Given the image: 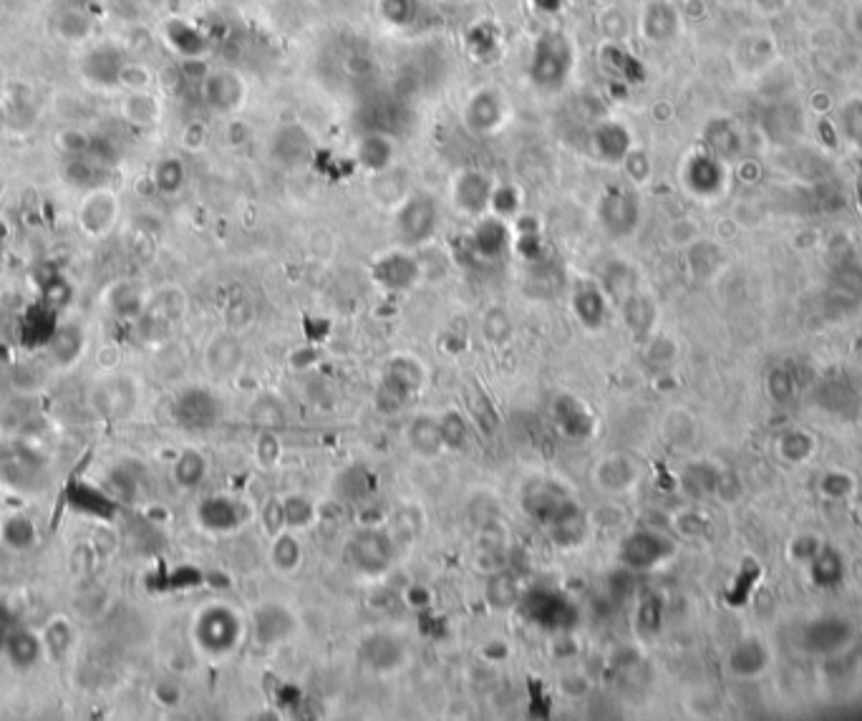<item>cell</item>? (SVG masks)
I'll return each mask as SVG.
<instances>
[{"instance_id": "cell-8", "label": "cell", "mask_w": 862, "mask_h": 721, "mask_svg": "<svg viewBox=\"0 0 862 721\" xmlns=\"http://www.w3.org/2000/svg\"><path fill=\"white\" fill-rule=\"evenodd\" d=\"M673 555V543L668 537H663L661 532L653 530H636L631 535L623 537L621 543V563L628 570H636V573H646L653 570L656 565H661L663 560H668Z\"/></svg>"}, {"instance_id": "cell-42", "label": "cell", "mask_w": 862, "mask_h": 721, "mask_svg": "<svg viewBox=\"0 0 862 721\" xmlns=\"http://www.w3.org/2000/svg\"><path fill=\"white\" fill-rule=\"evenodd\" d=\"M661 621H663V613H661V603H658V598L643 600L636 611L638 633H643V636H653V633H658V628H661Z\"/></svg>"}, {"instance_id": "cell-15", "label": "cell", "mask_w": 862, "mask_h": 721, "mask_svg": "<svg viewBox=\"0 0 862 721\" xmlns=\"http://www.w3.org/2000/svg\"><path fill=\"white\" fill-rule=\"evenodd\" d=\"M121 66H124V58L116 46H104L94 48L84 56L81 61V71H84V79L89 84L101 86V89H111V86H119V74Z\"/></svg>"}, {"instance_id": "cell-1", "label": "cell", "mask_w": 862, "mask_h": 721, "mask_svg": "<svg viewBox=\"0 0 862 721\" xmlns=\"http://www.w3.org/2000/svg\"><path fill=\"white\" fill-rule=\"evenodd\" d=\"M575 69V46L563 31H545L535 38L527 74L540 91H560Z\"/></svg>"}, {"instance_id": "cell-26", "label": "cell", "mask_w": 862, "mask_h": 721, "mask_svg": "<svg viewBox=\"0 0 862 721\" xmlns=\"http://www.w3.org/2000/svg\"><path fill=\"white\" fill-rule=\"evenodd\" d=\"M550 537L560 548H570V545H578L585 535V517L583 510L575 500H570L558 515L550 520Z\"/></svg>"}, {"instance_id": "cell-30", "label": "cell", "mask_w": 862, "mask_h": 721, "mask_svg": "<svg viewBox=\"0 0 862 721\" xmlns=\"http://www.w3.org/2000/svg\"><path fill=\"white\" fill-rule=\"evenodd\" d=\"M303 560V548H300L298 537L293 532H278L270 545V565L278 573H295Z\"/></svg>"}, {"instance_id": "cell-36", "label": "cell", "mask_w": 862, "mask_h": 721, "mask_svg": "<svg viewBox=\"0 0 862 721\" xmlns=\"http://www.w3.org/2000/svg\"><path fill=\"white\" fill-rule=\"evenodd\" d=\"M482 331H484V338H487L492 346H505V343L512 338V331H515V328H512V318L507 316L502 308H492V311L484 316Z\"/></svg>"}, {"instance_id": "cell-45", "label": "cell", "mask_w": 862, "mask_h": 721, "mask_svg": "<svg viewBox=\"0 0 862 721\" xmlns=\"http://www.w3.org/2000/svg\"><path fill=\"white\" fill-rule=\"evenodd\" d=\"M56 144L64 149L66 154H71V157H79V154H84L86 149H89V137H86V132H81V129H64V132L56 137Z\"/></svg>"}, {"instance_id": "cell-27", "label": "cell", "mask_w": 862, "mask_h": 721, "mask_svg": "<svg viewBox=\"0 0 862 721\" xmlns=\"http://www.w3.org/2000/svg\"><path fill=\"white\" fill-rule=\"evenodd\" d=\"M409 447L421 457H437L444 449L442 422L434 416H416L409 427Z\"/></svg>"}, {"instance_id": "cell-2", "label": "cell", "mask_w": 862, "mask_h": 721, "mask_svg": "<svg viewBox=\"0 0 862 721\" xmlns=\"http://www.w3.org/2000/svg\"><path fill=\"white\" fill-rule=\"evenodd\" d=\"M343 558L358 575L379 578L394 565V540L381 527H361L348 535Z\"/></svg>"}, {"instance_id": "cell-31", "label": "cell", "mask_w": 862, "mask_h": 721, "mask_svg": "<svg viewBox=\"0 0 862 721\" xmlns=\"http://www.w3.org/2000/svg\"><path fill=\"white\" fill-rule=\"evenodd\" d=\"M207 364L217 371V374H232L237 366L242 364V348L232 336H220L207 348Z\"/></svg>"}, {"instance_id": "cell-33", "label": "cell", "mask_w": 862, "mask_h": 721, "mask_svg": "<svg viewBox=\"0 0 862 721\" xmlns=\"http://www.w3.org/2000/svg\"><path fill=\"white\" fill-rule=\"evenodd\" d=\"M207 477V459L202 457L200 452H184L182 457L177 459V464H174V479H177V485L187 487V490H192V487H200L202 482H205Z\"/></svg>"}, {"instance_id": "cell-24", "label": "cell", "mask_w": 862, "mask_h": 721, "mask_svg": "<svg viewBox=\"0 0 862 721\" xmlns=\"http://www.w3.org/2000/svg\"><path fill=\"white\" fill-rule=\"evenodd\" d=\"M484 600H487V606L492 608V611H500V613L520 606V600H522L520 580H517L510 570H497V573H492L487 578V585H484Z\"/></svg>"}, {"instance_id": "cell-48", "label": "cell", "mask_w": 862, "mask_h": 721, "mask_svg": "<svg viewBox=\"0 0 862 721\" xmlns=\"http://www.w3.org/2000/svg\"><path fill=\"white\" fill-rule=\"evenodd\" d=\"M560 689H563L565 696H583L585 691H588V679H585L583 674L563 676V681H560Z\"/></svg>"}, {"instance_id": "cell-46", "label": "cell", "mask_w": 862, "mask_h": 721, "mask_svg": "<svg viewBox=\"0 0 862 721\" xmlns=\"http://www.w3.org/2000/svg\"><path fill=\"white\" fill-rule=\"evenodd\" d=\"M255 454H258V459H260V464H263V467H270V464H275V459H278V454H280L278 437H275V434H270V432L260 434L258 452Z\"/></svg>"}, {"instance_id": "cell-37", "label": "cell", "mask_w": 862, "mask_h": 721, "mask_svg": "<svg viewBox=\"0 0 862 721\" xmlns=\"http://www.w3.org/2000/svg\"><path fill=\"white\" fill-rule=\"evenodd\" d=\"M439 422H442L444 447L454 449V452H462L469 442V424L464 422V416L459 414V411H449Z\"/></svg>"}, {"instance_id": "cell-41", "label": "cell", "mask_w": 862, "mask_h": 721, "mask_svg": "<svg viewBox=\"0 0 862 721\" xmlns=\"http://www.w3.org/2000/svg\"><path fill=\"white\" fill-rule=\"evenodd\" d=\"M517 207H520V192H517L515 187L512 185L495 187V192H492V205H489V212H492V215L510 220V217L517 215Z\"/></svg>"}, {"instance_id": "cell-4", "label": "cell", "mask_w": 862, "mask_h": 721, "mask_svg": "<svg viewBox=\"0 0 862 721\" xmlns=\"http://www.w3.org/2000/svg\"><path fill=\"white\" fill-rule=\"evenodd\" d=\"M520 606L527 621L545 628V631L563 633L578 623V611H575L573 603L555 590H530L527 595H522Z\"/></svg>"}, {"instance_id": "cell-17", "label": "cell", "mask_w": 862, "mask_h": 721, "mask_svg": "<svg viewBox=\"0 0 862 721\" xmlns=\"http://www.w3.org/2000/svg\"><path fill=\"white\" fill-rule=\"evenodd\" d=\"M575 318L588 331H600L608 316V298H605L603 288L595 283H578L570 298Z\"/></svg>"}, {"instance_id": "cell-39", "label": "cell", "mask_w": 862, "mask_h": 721, "mask_svg": "<svg viewBox=\"0 0 862 721\" xmlns=\"http://www.w3.org/2000/svg\"><path fill=\"white\" fill-rule=\"evenodd\" d=\"M154 182L164 195H174L184 185V164L179 159H164L154 172Z\"/></svg>"}, {"instance_id": "cell-22", "label": "cell", "mask_w": 862, "mask_h": 721, "mask_svg": "<svg viewBox=\"0 0 862 721\" xmlns=\"http://www.w3.org/2000/svg\"><path fill=\"white\" fill-rule=\"evenodd\" d=\"M552 414H555V422H558V427L563 429L568 437L583 439V437H590V434L595 432L593 414H590V411L585 409V406L580 404L578 399H573V396H560V399L555 401V409H552Z\"/></svg>"}, {"instance_id": "cell-50", "label": "cell", "mask_w": 862, "mask_h": 721, "mask_svg": "<svg viewBox=\"0 0 862 721\" xmlns=\"http://www.w3.org/2000/svg\"><path fill=\"white\" fill-rule=\"evenodd\" d=\"M452 3H462V0H452Z\"/></svg>"}, {"instance_id": "cell-13", "label": "cell", "mask_w": 862, "mask_h": 721, "mask_svg": "<svg viewBox=\"0 0 862 721\" xmlns=\"http://www.w3.org/2000/svg\"><path fill=\"white\" fill-rule=\"evenodd\" d=\"M502 119H505V101L495 89L474 91L472 99L464 106V124L474 134L495 132Z\"/></svg>"}, {"instance_id": "cell-29", "label": "cell", "mask_w": 862, "mask_h": 721, "mask_svg": "<svg viewBox=\"0 0 862 721\" xmlns=\"http://www.w3.org/2000/svg\"><path fill=\"white\" fill-rule=\"evenodd\" d=\"M121 114L124 119L137 127H152L159 119L162 109H159V101L149 94V89L144 91H129L124 99H121Z\"/></svg>"}, {"instance_id": "cell-34", "label": "cell", "mask_w": 862, "mask_h": 721, "mask_svg": "<svg viewBox=\"0 0 862 721\" xmlns=\"http://www.w3.org/2000/svg\"><path fill=\"white\" fill-rule=\"evenodd\" d=\"M308 149H311V139L298 127L283 129V132L278 134V139H275V154H278V159H283V162L288 164L305 159Z\"/></svg>"}, {"instance_id": "cell-35", "label": "cell", "mask_w": 862, "mask_h": 721, "mask_svg": "<svg viewBox=\"0 0 862 721\" xmlns=\"http://www.w3.org/2000/svg\"><path fill=\"white\" fill-rule=\"evenodd\" d=\"M316 517V505L305 495H290L283 500L285 530H303Z\"/></svg>"}, {"instance_id": "cell-47", "label": "cell", "mask_w": 862, "mask_h": 721, "mask_svg": "<svg viewBox=\"0 0 862 721\" xmlns=\"http://www.w3.org/2000/svg\"><path fill=\"white\" fill-rule=\"evenodd\" d=\"M263 522H265V527H268L270 535H278V532H283L285 530L283 502L270 500L268 505H265V510H263Z\"/></svg>"}, {"instance_id": "cell-12", "label": "cell", "mask_w": 862, "mask_h": 721, "mask_svg": "<svg viewBox=\"0 0 862 721\" xmlns=\"http://www.w3.org/2000/svg\"><path fill=\"white\" fill-rule=\"evenodd\" d=\"M220 411H222L220 401H217V396L210 394L207 389L184 391V394L177 399V404H174V416H177V422L187 429H195V432H200V429H210L212 424L220 419Z\"/></svg>"}, {"instance_id": "cell-10", "label": "cell", "mask_w": 862, "mask_h": 721, "mask_svg": "<svg viewBox=\"0 0 862 721\" xmlns=\"http://www.w3.org/2000/svg\"><path fill=\"white\" fill-rule=\"evenodd\" d=\"M371 275H374V280L384 290L399 293V290H409L419 283L421 263L416 258H411L409 253L394 250V253H386L376 260L374 268H371Z\"/></svg>"}, {"instance_id": "cell-38", "label": "cell", "mask_w": 862, "mask_h": 721, "mask_svg": "<svg viewBox=\"0 0 862 721\" xmlns=\"http://www.w3.org/2000/svg\"><path fill=\"white\" fill-rule=\"evenodd\" d=\"M711 174H719V169H716V162H711V159H706V157L691 159L689 169H686V179H689L691 190H696V192L716 190V182L714 179H709Z\"/></svg>"}, {"instance_id": "cell-28", "label": "cell", "mask_w": 862, "mask_h": 721, "mask_svg": "<svg viewBox=\"0 0 862 721\" xmlns=\"http://www.w3.org/2000/svg\"><path fill=\"white\" fill-rule=\"evenodd\" d=\"M358 162L368 169V172H384L394 162V144H391L389 134L368 132L366 137L358 142Z\"/></svg>"}, {"instance_id": "cell-23", "label": "cell", "mask_w": 862, "mask_h": 721, "mask_svg": "<svg viewBox=\"0 0 862 721\" xmlns=\"http://www.w3.org/2000/svg\"><path fill=\"white\" fill-rule=\"evenodd\" d=\"M200 522L212 532H232L242 522V507L230 497H210L200 505Z\"/></svg>"}, {"instance_id": "cell-5", "label": "cell", "mask_w": 862, "mask_h": 721, "mask_svg": "<svg viewBox=\"0 0 862 721\" xmlns=\"http://www.w3.org/2000/svg\"><path fill=\"white\" fill-rule=\"evenodd\" d=\"M439 225V207L434 197L429 195H409L404 205L396 212V235L409 248H419V245L429 243Z\"/></svg>"}, {"instance_id": "cell-32", "label": "cell", "mask_w": 862, "mask_h": 721, "mask_svg": "<svg viewBox=\"0 0 862 721\" xmlns=\"http://www.w3.org/2000/svg\"><path fill=\"white\" fill-rule=\"evenodd\" d=\"M91 31H94V18H91L89 13L79 11V8H69V11L58 13L56 18L58 38H64V41L69 43L86 41V38L91 36Z\"/></svg>"}, {"instance_id": "cell-21", "label": "cell", "mask_w": 862, "mask_h": 721, "mask_svg": "<svg viewBox=\"0 0 862 721\" xmlns=\"http://www.w3.org/2000/svg\"><path fill=\"white\" fill-rule=\"evenodd\" d=\"M242 94H245V84H242V79L235 71H215V74H207L205 96L207 104L215 106V109H235L242 101Z\"/></svg>"}, {"instance_id": "cell-40", "label": "cell", "mask_w": 862, "mask_h": 721, "mask_svg": "<svg viewBox=\"0 0 862 721\" xmlns=\"http://www.w3.org/2000/svg\"><path fill=\"white\" fill-rule=\"evenodd\" d=\"M381 13L394 26H411L419 16V0H381Z\"/></svg>"}, {"instance_id": "cell-6", "label": "cell", "mask_w": 862, "mask_h": 721, "mask_svg": "<svg viewBox=\"0 0 862 721\" xmlns=\"http://www.w3.org/2000/svg\"><path fill=\"white\" fill-rule=\"evenodd\" d=\"M421 381H424V374H421V366L416 364L414 358L396 356L386 366L379 396H376V406L384 414H396L421 389Z\"/></svg>"}, {"instance_id": "cell-16", "label": "cell", "mask_w": 862, "mask_h": 721, "mask_svg": "<svg viewBox=\"0 0 862 721\" xmlns=\"http://www.w3.org/2000/svg\"><path fill=\"white\" fill-rule=\"evenodd\" d=\"M636 464L631 462L623 454H610L603 457L593 467L590 477H593L595 487L600 492H608V495H621V492L631 490V485L636 482Z\"/></svg>"}, {"instance_id": "cell-19", "label": "cell", "mask_w": 862, "mask_h": 721, "mask_svg": "<svg viewBox=\"0 0 862 721\" xmlns=\"http://www.w3.org/2000/svg\"><path fill=\"white\" fill-rule=\"evenodd\" d=\"M361 656L368 666L379 674H389L396 671L406 658V648L401 641L391 633H374L368 636L361 646Z\"/></svg>"}, {"instance_id": "cell-44", "label": "cell", "mask_w": 862, "mask_h": 721, "mask_svg": "<svg viewBox=\"0 0 862 721\" xmlns=\"http://www.w3.org/2000/svg\"><path fill=\"white\" fill-rule=\"evenodd\" d=\"M119 86H124L127 91H144L152 86V74H149L147 66L127 64V61H124L119 74Z\"/></svg>"}, {"instance_id": "cell-9", "label": "cell", "mask_w": 862, "mask_h": 721, "mask_svg": "<svg viewBox=\"0 0 862 721\" xmlns=\"http://www.w3.org/2000/svg\"><path fill=\"white\" fill-rule=\"evenodd\" d=\"M492 192H495V182H492L487 172H482V169H464L454 179L452 200L464 215L479 217L489 212Z\"/></svg>"}, {"instance_id": "cell-3", "label": "cell", "mask_w": 862, "mask_h": 721, "mask_svg": "<svg viewBox=\"0 0 862 721\" xmlns=\"http://www.w3.org/2000/svg\"><path fill=\"white\" fill-rule=\"evenodd\" d=\"M195 638L200 643V648L210 656H225L237 648L242 638V621L237 618V613L232 608L220 606H207L205 611L197 616L195 623Z\"/></svg>"}, {"instance_id": "cell-7", "label": "cell", "mask_w": 862, "mask_h": 721, "mask_svg": "<svg viewBox=\"0 0 862 721\" xmlns=\"http://www.w3.org/2000/svg\"><path fill=\"white\" fill-rule=\"evenodd\" d=\"M641 207L633 190L626 187H610L598 200V222L603 230L613 237H628L638 227Z\"/></svg>"}, {"instance_id": "cell-43", "label": "cell", "mask_w": 862, "mask_h": 721, "mask_svg": "<svg viewBox=\"0 0 862 721\" xmlns=\"http://www.w3.org/2000/svg\"><path fill=\"white\" fill-rule=\"evenodd\" d=\"M623 316H626V323L631 326V331L633 328H636V331H643V328L651 323L653 311H651V306H648L646 300L641 298V295H628L626 308H623Z\"/></svg>"}, {"instance_id": "cell-11", "label": "cell", "mask_w": 862, "mask_h": 721, "mask_svg": "<svg viewBox=\"0 0 862 721\" xmlns=\"http://www.w3.org/2000/svg\"><path fill=\"white\" fill-rule=\"evenodd\" d=\"M512 227L505 217L487 215L477 222L474 232L469 235V248L479 260H500L512 248Z\"/></svg>"}, {"instance_id": "cell-14", "label": "cell", "mask_w": 862, "mask_h": 721, "mask_svg": "<svg viewBox=\"0 0 862 721\" xmlns=\"http://www.w3.org/2000/svg\"><path fill=\"white\" fill-rule=\"evenodd\" d=\"M590 154L600 162L608 164H621L628 157V152L633 149L631 134L623 124L618 122H603L590 132Z\"/></svg>"}, {"instance_id": "cell-18", "label": "cell", "mask_w": 862, "mask_h": 721, "mask_svg": "<svg viewBox=\"0 0 862 721\" xmlns=\"http://www.w3.org/2000/svg\"><path fill=\"white\" fill-rule=\"evenodd\" d=\"M570 500H573V497H570L563 487L555 485V482H532L525 490V497H522L525 510L530 512L535 520H540L542 525H550L552 517L558 515Z\"/></svg>"}, {"instance_id": "cell-49", "label": "cell", "mask_w": 862, "mask_h": 721, "mask_svg": "<svg viewBox=\"0 0 862 721\" xmlns=\"http://www.w3.org/2000/svg\"><path fill=\"white\" fill-rule=\"evenodd\" d=\"M406 600H409V606L426 608L431 603V593L426 588H421V585H414V588H409V593H406Z\"/></svg>"}, {"instance_id": "cell-20", "label": "cell", "mask_w": 862, "mask_h": 721, "mask_svg": "<svg viewBox=\"0 0 862 721\" xmlns=\"http://www.w3.org/2000/svg\"><path fill=\"white\" fill-rule=\"evenodd\" d=\"M253 623L255 636H258V641L265 643V646L285 641V638L293 636L295 631L293 613L285 606H280V603H265V606H260L258 611H255Z\"/></svg>"}, {"instance_id": "cell-25", "label": "cell", "mask_w": 862, "mask_h": 721, "mask_svg": "<svg viewBox=\"0 0 862 721\" xmlns=\"http://www.w3.org/2000/svg\"><path fill=\"white\" fill-rule=\"evenodd\" d=\"M79 217H81V225H84V230L91 232V235H101V232H106L116 217L114 195H111V192H106V190H96L94 195L86 197Z\"/></svg>"}]
</instances>
